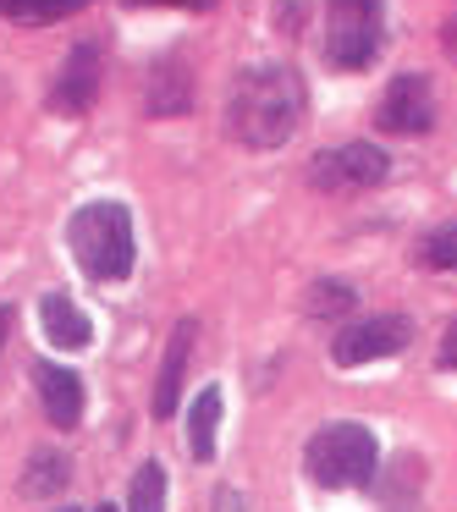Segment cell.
I'll return each instance as SVG.
<instances>
[{"instance_id":"11","label":"cell","mask_w":457,"mask_h":512,"mask_svg":"<svg viewBox=\"0 0 457 512\" xmlns=\"http://www.w3.org/2000/svg\"><path fill=\"white\" fill-rule=\"evenodd\" d=\"M39 320H45V336H50V342L67 347V353H83V347L94 342L89 314H83L78 303L67 298V292H45V303H39Z\"/></svg>"},{"instance_id":"23","label":"cell","mask_w":457,"mask_h":512,"mask_svg":"<svg viewBox=\"0 0 457 512\" xmlns=\"http://www.w3.org/2000/svg\"><path fill=\"white\" fill-rule=\"evenodd\" d=\"M94 512H122V507H111V501H100V507H94Z\"/></svg>"},{"instance_id":"4","label":"cell","mask_w":457,"mask_h":512,"mask_svg":"<svg viewBox=\"0 0 457 512\" xmlns=\"http://www.w3.org/2000/svg\"><path fill=\"white\" fill-rule=\"evenodd\" d=\"M386 39V0H331L325 6V61L336 72H358L380 56Z\"/></svg>"},{"instance_id":"12","label":"cell","mask_w":457,"mask_h":512,"mask_svg":"<svg viewBox=\"0 0 457 512\" xmlns=\"http://www.w3.org/2000/svg\"><path fill=\"white\" fill-rule=\"evenodd\" d=\"M188 105H193V78L177 61L149 72V116H182Z\"/></svg>"},{"instance_id":"20","label":"cell","mask_w":457,"mask_h":512,"mask_svg":"<svg viewBox=\"0 0 457 512\" xmlns=\"http://www.w3.org/2000/svg\"><path fill=\"white\" fill-rule=\"evenodd\" d=\"M127 6H193V12H204L215 0H127Z\"/></svg>"},{"instance_id":"24","label":"cell","mask_w":457,"mask_h":512,"mask_svg":"<svg viewBox=\"0 0 457 512\" xmlns=\"http://www.w3.org/2000/svg\"><path fill=\"white\" fill-rule=\"evenodd\" d=\"M61 512H78V507H61Z\"/></svg>"},{"instance_id":"19","label":"cell","mask_w":457,"mask_h":512,"mask_svg":"<svg viewBox=\"0 0 457 512\" xmlns=\"http://www.w3.org/2000/svg\"><path fill=\"white\" fill-rule=\"evenodd\" d=\"M441 369H457V320L446 325V336H441Z\"/></svg>"},{"instance_id":"7","label":"cell","mask_w":457,"mask_h":512,"mask_svg":"<svg viewBox=\"0 0 457 512\" xmlns=\"http://www.w3.org/2000/svg\"><path fill=\"white\" fill-rule=\"evenodd\" d=\"M375 122L386 127V133H402V138L430 133V122H435V94H430V78H424V72H402V78H391V89L380 94Z\"/></svg>"},{"instance_id":"22","label":"cell","mask_w":457,"mask_h":512,"mask_svg":"<svg viewBox=\"0 0 457 512\" xmlns=\"http://www.w3.org/2000/svg\"><path fill=\"white\" fill-rule=\"evenodd\" d=\"M6 331H12V309L0 303V342H6Z\"/></svg>"},{"instance_id":"15","label":"cell","mask_w":457,"mask_h":512,"mask_svg":"<svg viewBox=\"0 0 457 512\" xmlns=\"http://www.w3.org/2000/svg\"><path fill=\"white\" fill-rule=\"evenodd\" d=\"M127 512H166V468L138 463L133 485H127Z\"/></svg>"},{"instance_id":"9","label":"cell","mask_w":457,"mask_h":512,"mask_svg":"<svg viewBox=\"0 0 457 512\" xmlns=\"http://www.w3.org/2000/svg\"><path fill=\"white\" fill-rule=\"evenodd\" d=\"M34 386H39V397H45L50 424L72 430V424L83 419V380L72 375V369H61V364H34Z\"/></svg>"},{"instance_id":"18","label":"cell","mask_w":457,"mask_h":512,"mask_svg":"<svg viewBox=\"0 0 457 512\" xmlns=\"http://www.w3.org/2000/svg\"><path fill=\"white\" fill-rule=\"evenodd\" d=\"M419 259L435 265V270H457V226H435V232L419 243Z\"/></svg>"},{"instance_id":"17","label":"cell","mask_w":457,"mask_h":512,"mask_svg":"<svg viewBox=\"0 0 457 512\" xmlns=\"http://www.w3.org/2000/svg\"><path fill=\"white\" fill-rule=\"evenodd\" d=\"M347 309H353V287H347V281H314L309 287L314 320H331V314H347Z\"/></svg>"},{"instance_id":"5","label":"cell","mask_w":457,"mask_h":512,"mask_svg":"<svg viewBox=\"0 0 457 512\" xmlns=\"http://www.w3.org/2000/svg\"><path fill=\"white\" fill-rule=\"evenodd\" d=\"M386 171H391V160L380 155L375 144H342V149L314 155L309 182L325 193H364V188H375V182H386Z\"/></svg>"},{"instance_id":"6","label":"cell","mask_w":457,"mask_h":512,"mask_svg":"<svg viewBox=\"0 0 457 512\" xmlns=\"http://www.w3.org/2000/svg\"><path fill=\"white\" fill-rule=\"evenodd\" d=\"M408 336H413V320H408V314H369V320L347 325V331L336 336V342H331V358H336L342 369H358V364H375V358L402 353V347H408Z\"/></svg>"},{"instance_id":"8","label":"cell","mask_w":457,"mask_h":512,"mask_svg":"<svg viewBox=\"0 0 457 512\" xmlns=\"http://www.w3.org/2000/svg\"><path fill=\"white\" fill-rule=\"evenodd\" d=\"M100 45H78L67 61H61V78L56 89H50V105H56L61 116H89L94 100H100Z\"/></svg>"},{"instance_id":"14","label":"cell","mask_w":457,"mask_h":512,"mask_svg":"<svg viewBox=\"0 0 457 512\" xmlns=\"http://www.w3.org/2000/svg\"><path fill=\"white\" fill-rule=\"evenodd\" d=\"M67 479H72V463L61 452H34V463L23 474V496H61Z\"/></svg>"},{"instance_id":"1","label":"cell","mask_w":457,"mask_h":512,"mask_svg":"<svg viewBox=\"0 0 457 512\" xmlns=\"http://www.w3.org/2000/svg\"><path fill=\"white\" fill-rule=\"evenodd\" d=\"M309 94L287 61H259L243 67L226 89V133L248 149H281L303 127Z\"/></svg>"},{"instance_id":"13","label":"cell","mask_w":457,"mask_h":512,"mask_svg":"<svg viewBox=\"0 0 457 512\" xmlns=\"http://www.w3.org/2000/svg\"><path fill=\"white\" fill-rule=\"evenodd\" d=\"M215 430H221V386H204L193 397V413H188V452L199 463L215 457Z\"/></svg>"},{"instance_id":"3","label":"cell","mask_w":457,"mask_h":512,"mask_svg":"<svg viewBox=\"0 0 457 512\" xmlns=\"http://www.w3.org/2000/svg\"><path fill=\"white\" fill-rule=\"evenodd\" d=\"M303 468H309V479L325 490H353V485H369V479L380 474V446L364 424L336 419V424H325V430L309 435Z\"/></svg>"},{"instance_id":"21","label":"cell","mask_w":457,"mask_h":512,"mask_svg":"<svg viewBox=\"0 0 457 512\" xmlns=\"http://www.w3.org/2000/svg\"><path fill=\"white\" fill-rule=\"evenodd\" d=\"M441 50L457 61V17H446V23H441Z\"/></svg>"},{"instance_id":"2","label":"cell","mask_w":457,"mask_h":512,"mask_svg":"<svg viewBox=\"0 0 457 512\" xmlns=\"http://www.w3.org/2000/svg\"><path fill=\"white\" fill-rule=\"evenodd\" d=\"M67 248L72 259H78V270L89 281H127L133 276V215H127L122 199H94L83 204L78 215L67 221Z\"/></svg>"},{"instance_id":"10","label":"cell","mask_w":457,"mask_h":512,"mask_svg":"<svg viewBox=\"0 0 457 512\" xmlns=\"http://www.w3.org/2000/svg\"><path fill=\"white\" fill-rule=\"evenodd\" d=\"M193 336H199V325L177 320L171 347H166V364H160V380H155V413H160V419H171V413H177L182 380H188V358H193Z\"/></svg>"},{"instance_id":"16","label":"cell","mask_w":457,"mask_h":512,"mask_svg":"<svg viewBox=\"0 0 457 512\" xmlns=\"http://www.w3.org/2000/svg\"><path fill=\"white\" fill-rule=\"evenodd\" d=\"M89 0H0V17H17V23H56V17L83 12Z\"/></svg>"}]
</instances>
